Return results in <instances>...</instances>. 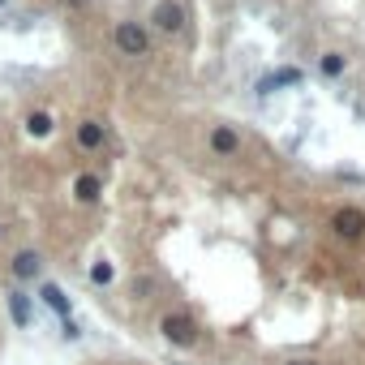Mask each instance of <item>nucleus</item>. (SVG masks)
Wrapping results in <instances>:
<instances>
[{
  "instance_id": "obj_8",
  "label": "nucleus",
  "mask_w": 365,
  "mask_h": 365,
  "mask_svg": "<svg viewBox=\"0 0 365 365\" xmlns=\"http://www.w3.org/2000/svg\"><path fill=\"white\" fill-rule=\"evenodd\" d=\"M275 86H301V69H279V73H271V78H262V95H271Z\"/></svg>"
},
{
  "instance_id": "obj_2",
  "label": "nucleus",
  "mask_w": 365,
  "mask_h": 365,
  "mask_svg": "<svg viewBox=\"0 0 365 365\" xmlns=\"http://www.w3.org/2000/svg\"><path fill=\"white\" fill-rule=\"evenodd\" d=\"M112 39H116V48H120L125 56H146V48H150V35H146L138 22H116Z\"/></svg>"
},
{
  "instance_id": "obj_16",
  "label": "nucleus",
  "mask_w": 365,
  "mask_h": 365,
  "mask_svg": "<svg viewBox=\"0 0 365 365\" xmlns=\"http://www.w3.org/2000/svg\"><path fill=\"white\" fill-rule=\"evenodd\" d=\"M288 365H305V361H288Z\"/></svg>"
},
{
  "instance_id": "obj_7",
  "label": "nucleus",
  "mask_w": 365,
  "mask_h": 365,
  "mask_svg": "<svg viewBox=\"0 0 365 365\" xmlns=\"http://www.w3.org/2000/svg\"><path fill=\"white\" fill-rule=\"evenodd\" d=\"M73 194H78V202H95V198L103 194V180L86 172V176H78V185H73Z\"/></svg>"
},
{
  "instance_id": "obj_3",
  "label": "nucleus",
  "mask_w": 365,
  "mask_h": 365,
  "mask_svg": "<svg viewBox=\"0 0 365 365\" xmlns=\"http://www.w3.org/2000/svg\"><path fill=\"white\" fill-rule=\"evenodd\" d=\"M150 22H155L159 31L176 35V31H185V9H180L176 0H159V5H155V14H150Z\"/></svg>"
},
{
  "instance_id": "obj_4",
  "label": "nucleus",
  "mask_w": 365,
  "mask_h": 365,
  "mask_svg": "<svg viewBox=\"0 0 365 365\" xmlns=\"http://www.w3.org/2000/svg\"><path fill=\"white\" fill-rule=\"evenodd\" d=\"M211 150H215V155H237V150H241V133H237L232 125H215V133H211Z\"/></svg>"
},
{
  "instance_id": "obj_12",
  "label": "nucleus",
  "mask_w": 365,
  "mask_h": 365,
  "mask_svg": "<svg viewBox=\"0 0 365 365\" xmlns=\"http://www.w3.org/2000/svg\"><path fill=\"white\" fill-rule=\"evenodd\" d=\"M318 69H322V78H339V73H344V56H339V52H327V56L318 61Z\"/></svg>"
},
{
  "instance_id": "obj_5",
  "label": "nucleus",
  "mask_w": 365,
  "mask_h": 365,
  "mask_svg": "<svg viewBox=\"0 0 365 365\" xmlns=\"http://www.w3.org/2000/svg\"><path fill=\"white\" fill-rule=\"evenodd\" d=\"M335 232H339V237H361V232H365V215H361L356 207H344V211L335 215Z\"/></svg>"
},
{
  "instance_id": "obj_11",
  "label": "nucleus",
  "mask_w": 365,
  "mask_h": 365,
  "mask_svg": "<svg viewBox=\"0 0 365 365\" xmlns=\"http://www.w3.org/2000/svg\"><path fill=\"white\" fill-rule=\"evenodd\" d=\"M9 318H14L18 327L31 322V297H26V292H9Z\"/></svg>"
},
{
  "instance_id": "obj_1",
  "label": "nucleus",
  "mask_w": 365,
  "mask_h": 365,
  "mask_svg": "<svg viewBox=\"0 0 365 365\" xmlns=\"http://www.w3.org/2000/svg\"><path fill=\"white\" fill-rule=\"evenodd\" d=\"M159 331H163V339L176 344V348H194V344H198V327H194L190 314H168V318L159 322Z\"/></svg>"
},
{
  "instance_id": "obj_9",
  "label": "nucleus",
  "mask_w": 365,
  "mask_h": 365,
  "mask_svg": "<svg viewBox=\"0 0 365 365\" xmlns=\"http://www.w3.org/2000/svg\"><path fill=\"white\" fill-rule=\"evenodd\" d=\"M78 146H86V150L103 146V125H99V120H82V125H78Z\"/></svg>"
},
{
  "instance_id": "obj_13",
  "label": "nucleus",
  "mask_w": 365,
  "mask_h": 365,
  "mask_svg": "<svg viewBox=\"0 0 365 365\" xmlns=\"http://www.w3.org/2000/svg\"><path fill=\"white\" fill-rule=\"evenodd\" d=\"M26 129H31L35 138H48V133H52V116H48V112H31V120H26Z\"/></svg>"
},
{
  "instance_id": "obj_10",
  "label": "nucleus",
  "mask_w": 365,
  "mask_h": 365,
  "mask_svg": "<svg viewBox=\"0 0 365 365\" xmlns=\"http://www.w3.org/2000/svg\"><path fill=\"white\" fill-rule=\"evenodd\" d=\"M39 267H43V262H39V254H31V250H22V254L14 258V275H18V279H35Z\"/></svg>"
},
{
  "instance_id": "obj_14",
  "label": "nucleus",
  "mask_w": 365,
  "mask_h": 365,
  "mask_svg": "<svg viewBox=\"0 0 365 365\" xmlns=\"http://www.w3.org/2000/svg\"><path fill=\"white\" fill-rule=\"evenodd\" d=\"M91 279H95V284H112V267H108V262H95V267H91Z\"/></svg>"
},
{
  "instance_id": "obj_15",
  "label": "nucleus",
  "mask_w": 365,
  "mask_h": 365,
  "mask_svg": "<svg viewBox=\"0 0 365 365\" xmlns=\"http://www.w3.org/2000/svg\"><path fill=\"white\" fill-rule=\"evenodd\" d=\"M61 331H65V335H69V339H78V335H82V331H78V322H73V318H65V327H61Z\"/></svg>"
},
{
  "instance_id": "obj_6",
  "label": "nucleus",
  "mask_w": 365,
  "mask_h": 365,
  "mask_svg": "<svg viewBox=\"0 0 365 365\" xmlns=\"http://www.w3.org/2000/svg\"><path fill=\"white\" fill-rule=\"evenodd\" d=\"M39 297H43V305H48L52 314H61V318H69V297H65V292H61L56 284H43V288H39Z\"/></svg>"
}]
</instances>
